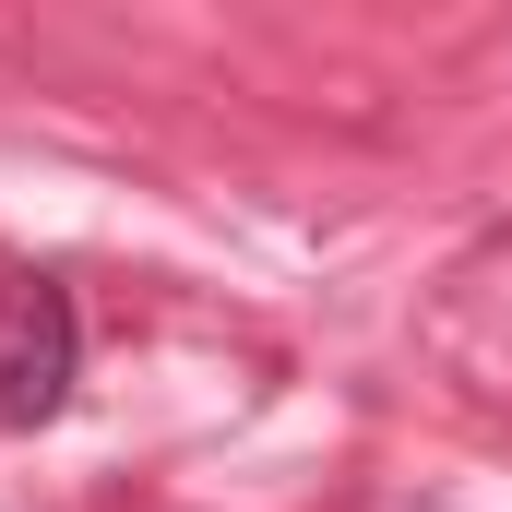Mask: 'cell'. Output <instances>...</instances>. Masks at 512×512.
<instances>
[{
  "instance_id": "1",
  "label": "cell",
  "mask_w": 512,
  "mask_h": 512,
  "mask_svg": "<svg viewBox=\"0 0 512 512\" xmlns=\"http://www.w3.org/2000/svg\"><path fill=\"white\" fill-rule=\"evenodd\" d=\"M72 382H84V310H72V286L12 274L0 286V417L12 429H48L72 405Z\"/></svg>"
}]
</instances>
